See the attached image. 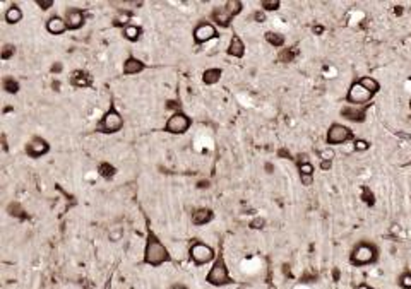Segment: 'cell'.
I'll return each instance as SVG.
<instances>
[{
    "label": "cell",
    "instance_id": "cell-1",
    "mask_svg": "<svg viewBox=\"0 0 411 289\" xmlns=\"http://www.w3.org/2000/svg\"><path fill=\"white\" fill-rule=\"evenodd\" d=\"M170 260H171V255L168 252V248L158 238V234L149 229L147 231L146 245H144V263L151 267H160L163 263L170 262Z\"/></svg>",
    "mask_w": 411,
    "mask_h": 289
},
{
    "label": "cell",
    "instance_id": "cell-2",
    "mask_svg": "<svg viewBox=\"0 0 411 289\" xmlns=\"http://www.w3.org/2000/svg\"><path fill=\"white\" fill-rule=\"evenodd\" d=\"M378 260V248L372 241H360L353 247L349 254V263L353 267H365L372 265Z\"/></svg>",
    "mask_w": 411,
    "mask_h": 289
},
{
    "label": "cell",
    "instance_id": "cell-3",
    "mask_svg": "<svg viewBox=\"0 0 411 289\" xmlns=\"http://www.w3.org/2000/svg\"><path fill=\"white\" fill-rule=\"evenodd\" d=\"M206 283L211 284L214 288H223V286H230L233 284V277L230 276V269L226 265L223 255L216 257V260L212 262L211 269H209L207 276H206Z\"/></svg>",
    "mask_w": 411,
    "mask_h": 289
},
{
    "label": "cell",
    "instance_id": "cell-4",
    "mask_svg": "<svg viewBox=\"0 0 411 289\" xmlns=\"http://www.w3.org/2000/svg\"><path fill=\"white\" fill-rule=\"evenodd\" d=\"M122 128H124V117L118 113L115 106H110V110L103 115L102 120H100V124L96 125V132L106 133V135L120 132Z\"/></svg>",
    "mask_w": 411,
    "mask_h": 289
},
{
    "label": "cell",
    "instance_id": "cell-5",
    "mask_svg": "<svg viewBox=\"0 0 411 289\" xmlns=\"http://www.w3.org/2000/svg\"><path fill=\"white\" fill-rule=\"evenodd\" d=\"M189 258L196 265H206L216 260V252L204 241H192L189 247Z\"/></svg>",
    "mask_w": 411,
    "mask_h": 289
},
{
    "label": "cell",
    "instance_id": "cell-6",
    "mask_svg": "<svg viewBox=\"0 0 411 289\" xmlns=\"http://www.w3.org/2000/svg\"><path fill=\"white\" fill-rule=\"evenodd\" d=\"M190 125H192V120L183 111H176L167 120L165 132L171 133V135H182V133H185L190 128Z\"/></svg>",
    "mask_w": 411,
    "mask_h": 289
},
{
    "label": "cell",
    "instance_id": "cell-7",
    "mask_svg": "<svg viewBox=\"0 0 411 289\" xmlns=\"http://www.w3.org/2000/svg\"><path fill=\"white\" fill-rule=\"evenodd\" d=\"M351 139H353L351 128L342 124H333L329 130H327V135H326V140L329 146H340V144H344Z\"/></svg>",
    "mask_w": 411,
    "mask_h": 289
},
{
    "label": "cell",
    "instance_id": "cell-8",
    "mask_svg": "<svg viewBox=\"0 0 411 289\" xmlns=\"http://www.w3.org/2000/svg\"><path fill=\"white\" fill-rule=\"evenodd\" d=\"M374 97L372 93L369 89H365L358 81H355L349 86L348 93H346V101L349 104H367Z\"/></svg>",
    "mask_w": 411,
    "mask_h": 289
},
{
    "label": "cell",
    "instance_id": "cell-9",
    "mask_svg": "<svg viewBox=\"0 0 411 289\" xmlns=\"http://www.w3.org/2000/svg\"><path fill=\"white\" fill-rule=\"evenodd\" d=\"M216 36H218V30H216L214 24L207 23V21L199 23L196 26V30H194V41H196L197 45H204V43L214 39Z\"/></svg>",
    "mask_w": 411,
    "mask_h": 289
},
{
    "label": "cell",
    "instance_id": "cell-10",
    "mask_svg": "<svg viewBox=\"0 0 411 289\" xmlns=\"http://www.w3.org/2000/svg\"><path fill=\"white\" fill-rule=\"evenodd\" d=\"M50 153V144L48 140H45L43 137L34 135L30 142L26 144V154L33 160H38V158L45 156V154Z\"/></svg>",
    "mask_w": 411,
    "mask_h": 289
},
{
    "label": "cell",
    "instance_id": "cell-11",
    "mask_svg": "<svg viewBox=\"0 0 411 289\" xmlns=\"http://www.w3.org/2000/svg\"><path fill=\"white\" fill-rule=\"evenodd\" d=\"M66 23L70 31H77L84 26L86 23V16L84 10L77 9V7H70V9L66 10Z\"/></svg>",
    "mask_w": 411,
    "mask_h": 289
},
{
    "label": "cell",
    "instance_id": "cell-12",
    "mask_svg": "<svg viewBox=\"0 0 411 289\" xmlns=\"http://www.w3.org/2000/svg\"><path fill=\"white\" fill-rule=\"evenodd\" d=\"M211 19H212V23L218 24V26L228 28L230 24H232V21H233V16L228 12V10H226V7L223 5V7H214V9H212Z\"/></svg>",
    "mask_w": 411,
    "mask_h": 289
},
{
    "label": "cell",
    "instance_id": "cell-13",
    "mask_svg": "<svg viewBox=\"0 0 411 289\" xmlns=\"http://www.w3.org/2000/svg\"><path fill=\"white\" fill-rule=\"evenodd\" d=\"M144 68H146V64H144L140 59H137V57H132V55H129L127 59H125L124 65H122V70H124L125 75L140 74Z\"/></svg>",
    "mask_w": 411,
    "mask_h": 289
},
{
    "label": "cell",
    "instance_id": "cell-14",
    "mask_svg": "<svg viewBox=\"0 0 411 289\" xmlns=\"http://www.w3.org/2000/svg\"><path fill=\"white\" fill-rule=\"evenodd\" d=\"M68 82L75 88H89L93 84V77L88 74L86 70L79 68V70H74L68 77Z\"/></svg>",
    "mask_w": 411,
    "mask_h": 289
},
{
    "label": "cell",
    "instance_id": "cell-15",
    "mask_svg": "<svg viewBox=\"0 0 411 289\" xmlns=\"http://www.w3.org/2000/svg\"><path fill=\"white\" fill-rule=\"evenodd\" d=\"M212 219H214V212L207 207H199L192 212V225L196 226H204L211 223Z\"/></svg>",
    "mask_w": 411,
    "mask_h": 289
},
{
    "label": "cell",
    "instance_id": "cell-16",
    "mask_svg": "<svg viewBox=\"0 0 411 289\" xmlns=\"http://www.w3.org/2000/svg\"><path fill=\"white\" fill-rule=\"evenodd\" d=\"M68 30L66 19H62V17L59 16H52L48 21H46V31L50 32V34H64Z\"/></svg>",
    "mask_w": 411,
    "mask_h": 289
},
{
    "label": "cell",
    "instance_id": "cell-17",
    "mask_svg": "<svg viewBox=\"0 0 411 289\" xmlns=\"http://www.w3.org/2000/svg\"><path fill=\"white\" fill-rule=\"evenodd\" d=\"M341 117H344L346 120H349V122H358V124H362V122H365V110L360 106H346L341 110Z\"/></svg>",
    "mask_w": 411,
    "mask_h": 289
},
{
    "label": "cell",
    "instance_id": "cell-18",
    "mask_svg": "<svg viewBox=\"0 0 411 289\" xmlns=\"http://www.w3.org/2000/svg\"><path fill=\"white\" fill-rule=\"evenodd\" d=\"M228 55L230 57H235V59H241V57L245 55V43H243V39L240 38V36H233L232 38V41H230V45H228Z\"/></svg>",
    "mask_w": 411,
    "mask_h": 289
},
{
    "label": "cell",
    "instance_id": "cell-19",
    "mask_svg": "<svg viewBox=\"0 0 411 289\" xmlns=\"http://www.w3.org/2000/svg\"><path fill=\"white\" fill-rule=\"evenodd\" d=\"M3 19H5L7 24H17V23H21V21H23V9H21V7L17 5V3H12V5L7 7Z\"/></svg>",
    "mask_w": 411,
    "mask_h": 289
},
{
    "label": "cell",
    "instance_id": "cell-20",
    "mask_svg": "<svg viewBox=\"0 0 411 289\" xmlns=\"http://www.w3.org/2000/svg\"><path fill=\"white\" fill-rule=\"evenodd\" d=\"M221 75H223V70H221V68H218V67L206 68L204 74H203V81H204V84L212 86V84H216V82H219Z\"/></svg>",
    "mask_w": 411,
    "mask_h": 289
},
{
    "label": "cell",
    "instance_id": "cell-21",
    "mask_svg": "<svg viewBox=\"0 0 411 289\" xmlns=\"http://www.w3.org/2000/svg\"><path fill=\"white\" fill-rule=\"evenodd\" d=\"M131 19H132L131 10H118V14L113 17V26L124 30V28H127L129 24H131Z\"/></svg>",
    "mask_w": 411,
    "mask_h": 289
},
{
    "label": "cell",
    "instance_id": "cell-22",
    "mask_svg": "<svg viewBox=\"0 0 411 289\" xmlns=\"http://www.w3.org/2000/svg\"><path fill=\"white\" fill-rule=\"evenodd\" d=\"M122 32H124V38L125 39L136 43V41H139V39H140L142 30H140V26H136V24H129L127 28H124V30H122Z\"/></svg>",
    "mask_w": 411,
    "mask_h": 289
},
{
    "label": "cell",
    "instance_id": "cell-23",
    "mask_svg": "<svg viewBox=\"0 0 411 289\" xmlns=\"http://www.w3.org/2000/svg\"><path fill=\"white\" fill-rule=\"evenodd\" d=\"M358 82H360V84H362L365 89H369V91L372 93L374 96H376L377 93L380 91V84H378V81H377V79H374V77H370V75H365V77H360Z\"/></svg>",
    "mask_w": 411,
    "mask_h": 289
},
{
    "label": "cell",
    "instance_id": "cell-24",
    "mask_svg": "<svg viewBox=\"0 0 411 289\" xmlns=\"http://www.w3.org/2000/svg\"><path fill=\"white\" fill-rule=\"evenodd\" d=\"M264 38H266V41L269 43V45H273L274 48H281V46L284 45V36L281 34V32H277V31H268L264 34Z\"/></svg>",
    "mask_w": 411,
    "mask_h": 289
},
{
    "label": "cell",
    "instance_id": "cell-25",
    "mask_svg": "<svg viewBox=\"0 0 411 289\" xmlns=\"http://www.w3.org/2000/svg\"><path fill=\"white\" fill-rule=\"evenodd\" d=\"M2 89L7 93V95H17V93H19V89H21V86H19V82H17L14 77H3Z\"/></svg>",
    "mask_w": 411,
    "mask_h": 289
},
{
    "label": "cell",
    "instance_id": "cell-26",
    "mask_svg": "<svg viewBox=\"0 0 411 289\" xmlns=\"http://www.w3.org/2000/svg\"><path fill=\"white\" fill-rule=\"evenodd\" d=\"M7 212H9L12 218H19V219H28L26 211L23 209V205L19 202H10L9 207H7Z\"/></svg>",
    "mask_w": 411,
    "mask_h": 289
},
{
    "label": "cell",
    "instance_id": "cell-27",
    "mask_svg": "<svg viewBox=\"0 0 411 289\" xmlns=\"http://www.w3.org/2000/svg\"><path fill=\"white\" fill-rule=\"evenodd\" d=\"M98 173L104 180H111L115 176V173H117V169H115V166L110 164V162H102V164L98 166Z\"/></svg>",
    "mask_w": 411,
    "mask_h": 289
},
{
    "label": "cell",
    "instance_id": "cell-28",
    "mask_svg": "<svg viewBox=\"0 0 411 289\" xmlns=\"http://www.w3.org/2000/svg\"><path fill=\"white\" fill-rule=\"evenodd\" d=\"M225 7L233 17H237L243 10V2H240V0H228V2H225Z\"/></svg>",
    "mask_w": 411,
    "mask_h": 289
},
{
    "label": "cell",
    "instance_id": "cell-29",
    "mask_svg": "<svg viewBox=\"0 0 411 289\" xmlns=\"http://www.w3.org/2000/svg\"><path fill=\"white\" fill-rule=\"evenodd\" d=\"M295 55H297V50L295 48H283L279 52V62H283V64H290V62H293V59H295Z\"/></svg>",
    "mask_w": 411,
    "mask_h": 289
},
{
    "label": "cell",
    "instance_id": "cell-30",
    "mask_svg": "<svg viewBox=\"0 0 411 289\" xmlns=\"http://www.w3.org/2000/svg\"><path fill=\"white\" fill-rule=\"evenodd\" d=\"M279 7H281L279 0H262L261 2V9L264 10V12H274V10H277Z\"/></svg>",
    "mask_w": 411,
    "mask_h": 289
},
{
    "label": "cell",
    "instance_id": "cell-31",
    "mask_svg": "<svg viewBox=\"0 0 411 289\" xmlns=\"http://www.w3.org/2000/svg\"><path fill=\"white\" fill-rule=\"evenodd\" d=\"M14 53H16V45H12V43H5V45L2 46V52H0V59L2 60H9L14 57Z\"/></svg>",
    "mask_w": 411,
    "mask_h": 289
},
{
    "label": "cell",
    "instance_id": "cell-32",
    "mask_svg": "<svg viewBox=\"0 0 411 289\" xmlns=\"http://www.w3.org/2000/svg\"><path fill=\"white\" fill-rule=\"evenodd\" d=\"M398 284L401 289H411V270H405L398 277Z\"/></svg>",
    "mask_w": 411,
    "mask_h": 289
},
{
    "label": "cell",
    "instance_id": "cell-33",
    "mask_svg": "<svg viewBox=\"0 0 411 289\" xmlns=\"http://www.w3.org/2000/svg\"><path fill=\"white\" fill-rule=\"evenodd\" d=\"M124 238V229L122 227H111L110 229V233H108V240L110 241H113V243H118V241Z\"/></svg>",
    "mask_w": 411,
    "mask_h": 289
},
{
    "label": "cell",
    "instance_id": "cell-34",
    "mask_svg": "<svg viewBox=\"0 0 411 289\" xmlns=\"http://www.w3.org/2000/svg\"><path fill=\"white\" fill-rule=\"evenodd\" d=\"M298 171H300V176H313V171H315V168H313L312 162H305V164H300L298 166Z\"/></svg>",
    "mask_w": 411,
    "mask_h": 289
},
{
    "label": "cell",
    "instance_id": "cell-35",
    "mask_svg": "<svg viewBox=\"0 0 411 289\" xmlns=\"http://www.w3.org/2000/svg\"><path fill=\"white\" fill-rule=\"evenodd\" d=\"M353 147H355L356 153H365V151L370 147V142H369V140H363V139H355V144H353Z\"/></svg>",
    "mask_w": 411,
    "mask_h": 289
},
{
    "label": "cell",
    "instance_id": "cell-36",
    "mask_svg": "<svg viewBox=\"0 0 411 289\" xmlns=\"http://www.w3.org/2000/svg\"><path fill=\"white\" fill-rule=\"evenodd\" d=\"M250 229H262V227L266 226V221H264V218H261V216H257V218H254L250 221Z\"/></svg>",
    "mask_w": 411,
    "mask_h": 289
},
{
    "label": "cell",
    "instance_id": "cell-37",
    "mask_svg": "<svg viewBox=\"0 0 411 289\" xmlns=\"http://www.w3.org/2000/svg\"><path fill=\"white\" fill-rule=\"evenodd\" d=\"M334 160V151L333 147H327L320 153V161H333Z\"/></svg>",
    "mask_w": 411,
    "mask_h": 289
},
{
    "label": "cell",
    "instance_id": "cell-38",
    "mask_svg": "<svg viewBox=\"0 0 411 289\" xmlns=\"http://www.w3.org/2000/svg\"><path fill=\"white\" fill-rule=\"evenodd\" d=\"M53 0H38V2H36V5L39 7V9L41 10H50L53 7Z\"/></svg>",
    "mask_w": 411,
    "mask_h": 289
},
{
    "label": "cell",
    "instance_id": "cell-39",
    "mask_svg": "<svg viewBox=\"0 0 411 289\" xmlns=\"http://www.w3.org/2000/svg\"><path fill=\"white\" fill-rule=\"evenodd\" d=\"M362 198H363V200H365V202H367V204H369V205H372V204H374V195H372V192H370L369 189H367V187H363Z\"/></svg>",
    "mask_w": 411,
    "mask_h": 289
},
{
    "label": "cell",
    "instance_id": "cell-40",
    "mask_svg": "<svg viewBox=\"0 0 411 289\" xmlns=\"http://www.w3.org/2000/svg\"><path fill=\"white\" fill-rule=\"evenodd\" d=\"M254 21H255V23H257V24L264 23V21H266V12H264V10H262V9H261V10H255V14H254Z\"/></svg>",
    "mask_w": 411,
    "mask_h": 289
},
{
    "label": "cell",
    "instance_id": "cell-41",
    "mask_svg": "<svg viewBox=\"0 0 411 289\" xmlns=\"http://www.w3.org/2000/svg\"><path fill=\"white\" fill-rule=\"evenodd\" d=\"M50 70H52V74H60V72L64 70L62 62H55V64L52 65V68H50Z\"/></svg>",
    "mask_w": 411,
    "mask_h": 289
},
{
    "label": "cell",
    "instance_id": "cell-42",
    "mask_svg": "<svg viewBox=\"0 0 411 289\" xmlns=\"http://www.w3.org/2000/svg\"><path fill=\"white\" fill-rule=\"evenodd\" d=\"M167 108H168V110H175V113H176V111H180L178 110L180 103H178V101H167Z\"/></svg>",
    "mask_w": 411,
    "mask_h": 289
},
{
    "label": "cell",
    "instance_id": "cell-43",
    "mask_svg": "<svg viewBox=\"0 0 411 289\" xmlns=\"http://www.w3.org/2000/svg\"><path fill=\"white\" fill-rule=\"evenodd\" d=\"M300 182H302V185H305V187H308V185H312L313 183V176H300Z\"/></svg>",
    "mask_w": 411,
    "mask_h": 289
},
{
    "label": "cell",
    "instance_id": "cell-44",
    "mask_svg": "<svg viewBox=\"0 0 411 289\" xmlns=\"http://www.w3.org/2000/svg\"><path fill=\"white\" fill-rule=\"evenodd\" d=\"M305 162H310V161H308V156H307V154H298V156H297V166H300V164H305Z\"/></svg>",
    "mask_w": 411,
    "mask_h": 289
},
{
    "label": "cell",
    "instance_id": "cell-45",
    "mask_svg": "<svg viewBox=\"0 0 411 289\" xmlns=\"http://www.w3.org/2000/svg\"><path fill=\"white\" fill-rule=\"evenodd\" d=\"M279 154L281 158H288V160H293V158H291V154H290V151H286V149H279Z\"/></svg>",
    "mask_w": 411,
    "mask_h": 289
},
{
    "label": "cell",
    "instance_id": "cell-46",
    "mask_svg": "<svg viewBox=\"0 0 411 289\" xmlns=\"http://www.w3.org/2000/svg\"><path fill=\"white\" fill-rule=\"evenodd\" d=\"M333 166V161H320V168L322 169H331Z\"/></svg>",
    "mask_w": 411,
    "mask_h": 289
},
{
    "label": "cell",
    "instance_id": "cell-47",
    "mask_svg": "<svg viewBox=\"0 0 411 289\" xmlns=\"http://www.w3.org/2000/svg\"><path fill=\"white\" fill-rule=\"evenodd\" d=\"M207 187H209V182H207V180H203V182L197 183V189H201V190L207 189Z\"/></svg>",
    "mask_w": 411,
    "mask_h": 289
},
{
    "label": "cell",
    "instance_id": "cell-48",
    "mask_svg": "<svg viewBox=\"0 0 411 289\" xmlns=\"http://www.w3.org/2000/svg\"><path fill=\"white\" fill-rule=\"evenodd\" d=\"M324 28L322 26H313V34H322Z\"/></svg>",
    "mask_w": 411,
    "mask_h": 289
},
{
    "label": "cell",
    "instance_id": "cell-49",
    "mask_svg": "<svg viewBox=\"0 0 411 289\" xmlns=\"http://www.w3.org/2000/svg\"><path fill=\"white\" fill-rule=\"evenodd\" d=\"M170 289H189V288H187L185 284H173Z\"/></svg>",
    "mask_w": 411,
    "mask_h": 289
},
{
    "label": "cell",
    "instance_id": "cell-50",
    "mask_svg": "<svg viewBox=\"0 0 411 289\" xmlns=\"http://www.w3.org/2000/svg\"><path fill=\"white\" fill-rule=\"evenodd\" d=\"M52 88L55 89L57 93H59V91H60V82H59V81H57V82H53V86H52Z\"/></svg>",
    "mask_w": 411,
    "mask_h": 289
},
{
    "label": "cell",
    "instance_id": "cell-51",
    "mask_svg": "<svg viewBox=\"0 0 411 289\" xmlns=\"http://www.w3.org/2000/svg\"><path fill=\"white\" fill-rule=\"evenodd\" d=\"M356 289H372V288L369 284H360V286H356Z\"/></svg>",
    "mask_w": 411,
    "mask_h": 289
},
{
    "label": "cell",
    "instance_id": "cell-52",
    "mask_svg": "<svg viewBox=\"0 0 411 289\" xmlns=\"http://www.w3.org/2000/svg\"><path fill=\"white\" fill-rule=\"evenodd\" d=\"M266 171H268V173H273V171H274L273 164H266Z\"/></svg>",
    "mask_w": 411,
    "mask_h": 289
},
{
    "label": "cell",
    "instance_id": "cell-53",
    "mask_svg": "<svg viewBox=\"0 0 411 289\" xmlns=\"http://www.w3.org/2000/svg\"><path fill=\"white\" fill-rule=\"evenodd\" d=\"M410 111H411V101H410Z\"/></svg>",
    "mask_w": 411,
    "mask_h": 289
},
{
    "label": "cell",
    "instance_id": "cell-54",
    "mask_svg": "<svg viewBox=\"0 0 411 289\" xmlns=\"http://www.w3.org/2000/svg\"><path fill=\"white\" fill-rule=\"evenodd\" d=\"M372 289H374V288H372Z\"/></svg>",
    "mask_w": 411,
    "mask_h": 289
}]
</instances>
